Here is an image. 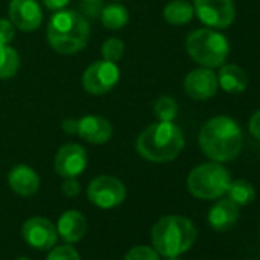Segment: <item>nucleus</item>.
<instances>
[{
    "label": "nucleus",
    "mask_w": 260,
    "mask_h": 260,
    "mask_svg": "<svg viewBox=\"0 0 260 260\" xmlns=\"http://www.w3.org/2000/svg\"><path fill=\"white\" fill-rule=\"evenodd\" d=\"M196 228L187 217L170 214L161 217L152 228V242L162 257H179L196 240Z\"/></svg>",
    "instance_id": "4"
},
{
    "label": "nucleus",
    "mask_w": 260,
    "mask_h": 260,
    "mask_svg": "<svg viewBox=\"0 0 260 260\" xmlns=\"http://www.w3.org/2000/svg\"><path fill=\"white\" fill-rule=\"evenodd\" d=\"M90 28L87 20L71 10L57 11L46 28L49 46L63 55H72L83 51L89 42Z\"/></svg>",
    "instance_id": "3"
},
{
    "label": "nucleus",
    "mask_w": 260,
    "mask_h": 260,
    "mask_svg": "<svg viewBox=\"0 0 260 260\" xmlns=\"http://www.w3.org/2000/svg\"><path fill=\"white\" fill-rule=\"evenodd\" d=\"M8 16L16 29L32 32L40 28L43 22V11L37 0H11Z\"/></svg>",
    "instance_id": "12"
},
{
    "label": "nucleus",
    "mask_w": 260,
    "mask_h": 260,
    "mask_svg": "<svg viewBox=\"0 0 260 260\" xmlns=\"http://www.w3.org/2000/svg\"><path fill=\"white\" fill-rule=\"evenodd\" d=\"M248 127H249V132L252 134V137L260 140V109L257 112H254V115L249 119Z\"/></svg>",
    "instance_id": "29"
},
{
    "label": "nucleus",
    "mask_w": 260,
    "mask_h": 260,
    "mask_svg": "<svg viewBox=\"0 0 260 260\" xmlns=\"http://www.w3.org/2000/svg\"><path fill=\"white\" fill-rule=\"evenodd\" d=\"M17 260H31V258L29 257H19Z\"/></svg>",
    "instance_id": "34"
},
{
    "label": "nucleus",
    "mask_w": 260,
    "mask_h": 260,
    "mask_svg": "<svg viewBox=\"0 0 260 260\" xmlns=\"http://www.w3.org/2000/svg\"><path fill=\"white\" fill-rule=\"evenodd\" d=\"M46 260H81L80 254L69 243L61 246H54L48 254Z\"/></svg>",
    "instance_id": "26"
},
{
    "label": "nucleus",
    "mask_w": 260,
    "mask_h": 260,
    "mask_svg": "<svg viewBox=\"0 0 260 260\" xmlns=\"http://www.w3.org/2000/svg\"><path fill=\"white\" fill-rule=\"evenodd\" d=\"M226 194H228V199L233 201L237 207H243L254 201L255 191H254V187L248 181L239 179V181L230 182Z\"/></svg>",
    "instance_id": "22"
},
{
    "label": "nucleus",
    "mask_w": 260,
    "mask_h": 260,
    "mask_svg": "<svg viewBox=\"0 0 260 260\" xmlns=\"http://www.w3.org/2000/svg\"><path fill=\"white\" fill-rule=\"evenodd\" d=\"M83 2H84L86 5H96V4L101 2V0H83Z\"/></svg>",
    "instance_id": "32"
},
{
    "label": "nucleus",
    "mask_w": 260,
    "mask_h": 260,
    "mask_svg": "<svg viewBox=\"0 0 260 260\" xmlns=\"http://www.w3.org/2000/svg\"><path fill=\"white\" fill-rule=\"evenodd\" d=\"M61 191L68 198H75V196L80 194L81 185H80L77 178H64V181L61 184Z\"/></svg>",
    "instance_id": "28"
},
{
    "label": "nucleus",
    "mask_w": 260,
    "mask_h": 260,
    "mask_svg": "<svg viewBox=\"0 0 260 260\" xmlns=\"http://www.w3.org/2000/svg\"><path fill=\"white\" fill-rule=\"evenodd\" d=\"M164 19L173 26L187 25L194 17V8L187 0H172L164 7Z\"/></svg>",
    "instance_id": "19"
},
{
    "label": "nucleus",
    "mask_w": 260,
    "mask_h": 260,
    "mask_svg": "<svg viewBox=\"0 0 260 260\" xmlns=\"http://www.w3.org/2000/svg\"><path fill=\"white\" fill-rule=\"evenodd\" d=\"M119 81V68L113 61L98 60L83 72V87L92 95H104L110 92Z\"/></svg>",
    "instance_id": "8"
},
{
    "label": "nucleus",
    "mask_w": 260,
    "mask_h": 260,
    "mask_svg": "<svg viewBox=\"0 0 260 260\" xmlns=\"http://www.w3.org/2000/svg\"><path fill=\"white\" fill-rule=\"evenodd\" d=\"M184 144V135L173 121H158L138 135L135 149L146 161L162 164L178 158Z\"/></svg>",
    "instance_id": "1"
},
{
    "label": "nucleus",
    "mask_w": 260,
    "mask_h": 260,
    "mask_svg": "<svg viewBox=\"0 0 260 260\" xmlns=\"http://www.w3.org/2000/svg\"><path fill=\"white\" fill-rule=\"evenodd\" d=\"M217 83L228 93H240L246 89L248 78L245 71L237 64H222L217 74Z\"/></svg>",
    "instance_id": "18"
},
{
    "label": "nucleus",
    "mask_w": 260,
    "mask_h": 260,
    "mask_svg": "<svg viewBox=\"0 0 260 260\" xmlns=\"http://www.w3.org/2000/svg\"><path fill=\"white\" fill-rule=\"evenodd\" d=\"M42 2H43V5H45L49 11L57 13V11L64 10V8L69 5L71 0H42Z\"/></svg>",
    "instance_id": "30"
},
{
    "label": "nucleus",
    "mask_w": 260,
    "mask_h": 260,
    "mask_svg": "<svg viewBox=\"0 0 260 260\" xmlns=\"http://www.w3.org/2000/svg\"><path fill=\"white\" fill-rule=\"evenodd\" d=\"M219 87L217 75L210 68H199L187 74L184 80L185 93L196 101H205L216 95Z\"/></svg>",
    "instance_id": "13"
},
{
    "label": "nucleus",
    "mask_w": 260,
    "mask_h": 260,
    "mask_svg": "<svg viewBox=\"0 0 260 260\" xmlns=\"http://www.w3.org/2000/svg\"><path fill=\"white\" fill-rule=\"evenodd\" d=\"M167 260H181L179 257H167Z\"/></svg>",
    "instance_id": "33"
},
{
    "label": "nucleus",
    "mask_w": 260,
    "mask_h": 260,
    "mask_svg": "<svg viewBox=\"0 0 260 260\" xmlns=\"http://www.w3.org/2000/svg\"><path fill=\"white\" fill-rule=\"evenodd\" d=\"M87 162L89 158L86 149L80 144L71 143L58 149L54 159V169L61 178H78L86 170Z\"/></svg>",
    "instance_id": "11"
},
{
    "label": "nucleus",
    "mask_w": 260,
    "mask_h": 260,
    "mask_svg": "<svg viewBox=\"0 0 260 260\" xmlns=\"http://www.w3.org/2000/svg\"><path fill=\"white\" fill-rule=\"evenodd\" d=\"M124 51H125V45L122 40L116 39V37H112V39H107L103 46H101V55H103V60H107V61H119L124 55Z\"/></svg>",
    "instance_id": "24"
},
{
    "label": "nucleus",
    "mask_w": 260,
    "mask_h": 260,
    "mask_svg": "<svg viewBox=\"0 0 260 260\" xmlns=\"http://www.w3.org/2000/svg\"><path fill=\"white\" fill-rule=\"evenodd\" d=\"M188 55L202 68H220L230 54L228 40L211 28H201L188 34L185 40Z\"/></svg>",
    "instance_id": "5"
},
{
    "label": "nucleus",
    "mask_w": 260,
    "mask_h": 260,
    "mask_svg": "<svg viewBox=\"0 0 260 260\" xmlns=\"http://www.w3.org/2000/svg\"><path fill=\"white\" fill-rule=\"evenodd\" d=\"M20 68V55L10 45H0V80L16 77Z\"/></svg>",
    "instance_id": "21"
},
{
    "label": "nucleus",
    "mask_w": 260,
    "mask_h": 260,
    "mask_svg": "<svg viewBox=\"0 0 260 260\" xmlns=\"http://www.w3.org/2000/svg\"><path fill=\"white\" fill-rule=\"evenodd\" d=\"M128 22V11L121 4H110L101 11V23L106 29L119 31Z\"/></svg>",
    "instance_id": "20"
},
{
    "label": "nucleus",
    "mask_w": 260,
    "mask_h": 260,
    "mask_svg": "<svg viewBox=\"0 0 260 260\" xmlns=\"http://www.w3.org/2000/svg\"><path fill=\"white\" fill-rule=\"evenodd\" d=\"M87 231V220L83 213L77 210L64 211L57 222V233L66 243L80 242Z\"/></svg>",
    "instance_id": "16"
},
{
    "label": "nucleus",
    "mask_w": 260,
    "mask_h": 260,
    "mask_svg": "<svg viewBox=\"0 0 260 260\" xmlns=\"http://www.w3.org/2000/svg\"><path fill=\"white\" fill-rule=\"evenodd\" d=\"M75 134L90 144H106L113 135V127L110 121L103 116L86 115L77 119Z\"/></svg>",
    "instance_id": "14"
},
{
    "label": "nucleus",
    "mask_w": 260,
    "mask_h": 260,
    "mask_svg": "<svg viewBox=\"0 0 260 260\" xmlns=\"http://www.w3.org/2000/svg\"><path fill=\"white\" fill-rule=\"evenodd\" d=\"M61 128L68 134H75L77 132V119H64L61 122Z\"/></svg>",
    "instance_id": "31"
},
{
    "label": "nucleus",
    "mask_w": 260,
    "mask_h": 260,
    "mask_svg": "<svg viewBox=\"0 0 260 260\" xmlns=\"http://www.w3.org/2000/svg\"><path fill=\"white\" fill-rule=\"evenodd\" d=\"M199 147L216 162L231 161L242 149V128L230 116H214L201 127Z\"/></svg>",
    "instance_id": "2"
},
{
    "label": "nucleus",
    "mask_w": 260,
    "mask_h": 260,
    "mask_svg": "<svg viewBox=\"0 0 260 260\" xmlns=\"http://www.w3.org/2000/svg\"><path fill=\"white\" fill-rule=\"evenodd\" d=\"M16 37V26L10 19H0V45H10Z\"/></svg>",
    "instance_id": "27"
},
{
    "label": "nucleus",
    "mask_w": 260,
    "mask_h": 260,
    "mask_svg": "<svg viewBox=\"0 0 260 260\" xmlns=\"http://www.w3.org/2000/svg\"><path fill=\"white\" fill-rule=\"evenodd\" d=\"M231 178L225 167L219 162H205L193 169L187 178L188 191L198 199H217L222 198L228 187Z\"/></svg>",
    "instance_id": "6"
},
{
    "label": "nucleus",
    "mask_w": 260,
    "mask_h": 260,
    "mask_svg": "<svg viewBox=\"0 0 260 260\" xmlns=\"http://www.w3.org/2000/svg\"><path fill=\"white\" fill-rule=\"evenodd\" d=\"M22 236L29 246L40 251H51L58 240L57 226L49 219L40 216L31 217L23 223Z\"/></svg>",
    "instance_id": "10"
},
{
    "label": "nucleus",
    "mask_w": 260,
    "mask_h": 260,
    "mask_svg": "<svg viewBox=\"0 0 260 260\" xmlns=\"http://www.w3.org/2000/svg\"><path fill=\"white\" fill-rule=\"evenodd\" d=\"M237 217H239V207L226 198V199H220L211 207L208 213V223L211 225V228L217 231H225L236 223Z\"/></svg>",
    "instance_id": "17"
},
{
    "label": "nucleus",
    "mask_w": 260,
    "mask_h": 260,
    "mask_svg": "<svg viewBox=\"0 0 260 260\" xmlns=\"http://www.w3.org/2000/svg\"><path fill=\"white\" fill-rule=\"evenodd\" d=\"M124 260H159V254L156 252L155 248L138 245L127 251Z\"/></svg>",
    "instance_id": "25"
},
{
    "label": "nucleus",
    "mask_w": 260,
    "mask_h": 260,
    "mask_svg": "<svg viewBox=\"0 0 260 260\" xmlns=\"http://www.w3.org/2000/svg\"><path fill=\"white\" fill-rule=\"evenodd\" d=\"M8 184L10 188L23 198H29L34 196L39 188H40V176L37 175V172L25 164H19L16 167H13L8 173Z\"/></svg>",
    "instance_id": "15"
},
{
    "label": "nucleus",
    "mask_w": 260,
    "mask_h": 260,
    "mask_svg": "<svg viewBox=\"0 0 260 260\" xmlns=\"http://www.w3.org/2000/svg\"><path fill=\"white\" fill-rule=\"evenodd\" d=\"M194 16L211 29L228 28L236 17L233 0H194Z\"/></svg>",
    "instance_id": "9"
},
{
    "label": "nucleus",
    "mask_w": 260,
    "mask_h": 260,
    "mask_svg": "<svg viewBox=\"0 0 260 260\" xmlns=\"http://www.w3.org/2000/svg\"><path fill=\"white\" fill-rule=\"evenodd\" d=\"M153 112L158 121H173L178 116V103L173 96L162 95L155 101Z\"/></svg>",
    "instance_id": "23"
},
{
    "label": "nucleus",
    "mask_w": 260,
    "mask_h": 260,
    "mask_svg": "<svg viewBox=\"0 0 260 260\" xmlns=\"http://www.w3.org/2000/svg\"><path fill=\"white\" fill-rule=\"evenodd\" d=\"M125 185L115 176L100 175L87 185V199L98 208L110 210L121 205L125 199Z\"/></svg>",
    "instance_id": "7"
}]
</instances>
